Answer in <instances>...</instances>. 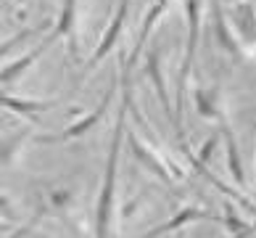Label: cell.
<instances>
[{"label": "cell", "instance_id": "obj_24", "mask_svg": "<svg viewBox=\"0 0 256 238\" xmlns=\"http://www.w3.org/2000/svg\"><path fill=\"white\" fill-rule=\"evenodd\" d=\"M174 238H188V235H185L182 230H177V235H174Z\"/></svg>", "mask_w": 256, "mask_h": 238}, {"label": "cell", "instance_id": "obj_6", "mask_svg": "<svg viewBox=\"0 0 256 238\" xmlns=\"http://www.w3.org/2000/svg\"><path fill=\"white\" fill-rule=\"evenodd\" d=\"M232 19V30L240 37L243 48L248 51V56L256 53V6L254 0H235L230 8Z\"/></svg>", "mask_w": 256, "mask_h": 238}, {"label": "cell", "instance_id": "obj_13", "mask_svg": "<svg viewBox=\"0 0 256 238\" xmlns=\"http://www.w3.org/2000/svg\"><path fill=\"white\" fill-rule=\"evenodd\" d=\"M193 101L196 109L204 119H216L222 122V93L216 85H208V88H193Z\"/></svg>", "mask_w": 256, "mask_h": 238}, {"label": "cell", "instance_id": "obj_7", "mask_svg": "<svg viewBox=\"0 0 256 238\" xmlns=\"http://www.w3.org/2000/svg\"><path fill=\"white\" fill-rule=\"evenodd\" d=\"M127 16H130V0H119L116 11H114V19L108 22L106 32H103L100 43H98V48H96V53H92V56H90V61H88V72H90V69H96V66L108 56V51H114V48H116L122 32H124Z\"/></svg>", "mask_w": 256, "mask_h": 238}, {"label": "cell", "instance_id": "obj_12", "mask_svg": "<svg viewBox=\"0 0 256 238\" xmlns=\"http://www.w3.org/2000/svg\"><path fill=\"white\" fill-rule=\"evenodd\" d=\"M166 6H169V0H150V6H148V11H146V19H143V27H140V32H138V40H135V48H132V53H130V66L135 64L140 56H143V48L148 43V35L154 32V27L161 16H164L166 11Z\"/></svg>", "mask_w": 256, "mask_h": 238}, {"label": "cell", "instance_id": "obj_17", "mask_svg": "<svg viewBox=\"0 0 256 238\" xmlns=\"http://www.w3.org/2000/svg\"><path fill=\"white\" fill-rule=\"evenodd\" d=\"M216 146H220V135H208L206 143H204V148H201V154H196L198 161L208 164V161H212V156H214V148H216Z\"/></svg>", "mask_w": 256, "mask_h": 238}, {"label": "cell", "instance_id": "obj_11", "mask_svg": "<svg viewBox=\"0 0 256 238\" xmlns=\"http://www.w3.org/2000/svg\"><path fill=\"white\" fill-rule=\"evenodd\" d=\"M56 106V101H32V98H16V95H6V93H0V109H8V111H14L16 117H24V119H30L32 125L37 127V122H34V114H42V111H50Z\"/></svg>", "mask_w": 256, "mask_h": 238}, {"label": "cell", "instance_id": "obj_22", "mask_svg": "<svg viewBox=\"0 0 256 238\" xmlns=\"http://www.w3.org/2000/svg\"><path fill=\"white\" fill-rule=\"evenodd\" d=\"M11 230H14V227H11V222L0 217V235H6V233H11Z\"/></svg>", "mask_w": 256, "mask_h": 238}, {"label": "cell", "instance_id": "obj_25", "mask_svg": "<svg viewBox=\"0 0 256 238\" xmlns=\"http://www.w3.org/2000/svg\"><path fill=\"white\" fill-rule=\"evenodd\" d=\"M254 143H256V132H254Z\"/></svg>", "mask_w": 256, "mask_h": 238}, {"label": "cell", "instance_id": "obj_3", "mask_svg": "<svg viewBox=\"0 0 256 238\" xmlns=\"http://www.w3.org/2000/svg\"><path fill=\"white\" fill-rule=\"evenodd\" d=\"M77 14H80V0H64L61 14L53 24V32L48 35V40L56 43L58 37H66V45H69V59L74 64H82L80 56V40H77Z\"/></svg>", "mask_w": 256, "mask_h": 238}, {"label": "cell", "instance_id": "obj_19", "mask_svg": "<svg viewBox=\"0 0 256 238\" xmlns=\"http://www.w3.org/2000/svg\"><path fill=\"white\" fill-rule=\"evenodd\" d=\"M50 201H53V206H58V209H69V204H72V190H69V188L53 190V193H50Z\"/></svg>", "mask_w": 256, "mask_h": 238}, {"label": "cell", "instance_id": "obj_5", "mask_svg": "<svg viewBox=\"0 0 256 238\" xmlns=\"http://www.w3.org/2000/svg\"><path fill=\"white\" fill-rule=\"evenodd\" d=\"M212 19H214V40L220 43L222 51L227 56H232V59H251L248 51L240 43V37L235 35V30L227 22V11L222 8L220 0H212Z\"/></svg>", "mask_w": 256, "mask_h": 238}, {"label": "cell", "instance_id": "obj_20", "mask_svg": "<svg viewBox=\"0 0 256 238\" xmlns=\"http://www.w3.org/2000/svg\"><path fill=\"white\" fill-rule=\"evenodd\" d=\"M0 217L8 222H16V212H14V204H11V198H8L6 193H0Z\"/></svg>", "mask_w": 256, "mask_h": 238}, {"label": "cell", "instance_id": "obj_10", "mask_svg": "<svg viewBox=\"0 0 256 238\" xmlns=\"http://www.w3.org/2000/svg\"><path fill=\"white\" fill-rule=\"evenodd\" d=\"M143 72L150 77V82H154V88H156V95H158V101H161V109H164L166 114V119L174 125V109H172V101H169V93H166V80H164V66H161V56L158 51L154 48L148 56H146V66H143Z\"/></svg>", "mask_w": 256, "mask_h": 238}, {"label": "cell", "instance_id": "obj_1", "mask_svg": "<svg viewBox=\"0 0 256 238\" xmlns=\"http://www.w3.org/2000/svg\"><path fill=\"white\" fill-rule=\"evenodd\" d=\"M132 66L124 53H119V90H122V103L114 122L111 143H108V156L103 167V180L96 201V238H108L114 212H116V172H119V154H122V140H124V127H127V111L132 101V82H130Z\"/></svg>", "mask_w": 256, "mask_h": 238}, {"label": "cell", "instance_id": "obj_23", "mask_svg": "<svg viewBox=\"0 0 256 238\" xmlns=\"http://www.w3.org/2000/svg\"><path fill=\"white\" fill-rule=\"evenodd\" d=\"M26 3H30V0H16V6H22L24 11H18V19H24L26 16Z\"/></svg>", "mask_w": 256, "mask_h": 238}, {"label": "cell", "instance_id": "obj_16", "mask_svg": "<svg viewBox=\"0 0 256 238\" xmlns=\"http://www.w3.org/2000/svg\"><path fill=\"white\" fill-rule=\"evenodd\" d=\"M42 30H45V24H37V27H26V30H18L16 35H11V37H8V40H3V43H0V61H3L6 56L14 51V48H18L22 43H26V40H30V37H34L37 32H42Z\"/></svg>", "mask_w": 256, "mask_h": 238}, {"label": "cell", "instance_id": "obj_8", "mask_svg": "<svg viewBox=\"0 0 256 238\" xmlns=\"http://www.w3.org/2000/svg\"><path fill=\"white\" fill-rule=\"evenodd\" d=\"M198 220L224 222V214H214V212H206V209H198V206H185V209H180L177 214L169 217L166 222H161V225L154 227V230H148L143 238H161V235H166V233H177V230H182L185 225L198 222Z\"/></svg>", "mask_w": 256, "mask_h": 238}, {"label": "cell", "instance_id": "obj_4", "mask_svg": "<svg viewBox=\"0 0 256 238\" xmlns=\"http://www.w3.org/2000/svg\"><path fill=\"white\" fill-rule=\"evenodd\" d=\"M116 90H119V85H111V88L103 93V98H100V103L96 109H92L90 114H82V117L77 119V122H72L69 127H66L61 135H45V138H37V140H42V143H64V140H77V138H82V135H88V132L98 125V122L103 119V114H106V109H108V103L114 101V95H116Z\"/></svg>", "mask_w": 256, "mask_h": 238}, {"label": "cell", "instance_id": "obj_18", "mask_svg": "<svg viewBox=\"0 0 256 238\" xmlns=\"http://www.w3.org/2000/svg\"><path fill=\"white\" fill-rule=\"evenodd\" d=\"M34 225H37V217H34L32 222L22 225V227H14L11 233H6V235H0V238H37L34 235Z\"/></svg>", "mask_w": 256, "mask_h": 238}, {"label": "cell", "instance_id": "obj_2", "mask_svg": "<svg viewBox=\"0 0 256 238\" xmlns=\"http://www.w3.org/2000/svg\"><path fill=\"white\" fill-rule=\"evenodd\" d=\"M201 14H204V3L201 0H185V19H188V35H185V56H182V66H180V77H177V101H174V132H177V143L185 146V130H182V117H185V88L190 80V69L196 64V53H198V40H201Z\"/></svg>", "mask_w": 256, "mask_h": 238}, {"label": "cell", "instance_id": "obj_14", "mask_svg": "<svg viewBox=\"0 0 256 238\" xmlns=\"http://www.w3.org/2000/svg\"><path fill=\"white\" fill-rule=\"evenodd\" d=\"M222 138H224V154H227V172L232 175V180L240 185V190L248 188V180H246V172H243V164H240V154H238V143H235V135L230 125L222 119Z\"/></svg>", "mask_w": 256, "mask_h": 238}, {"label": "cell", "instance_id": "obj_9", "mask_svg": "<svg viewBox=\"0 0 256 238\" xmlns=\"http://www.w3.org/2000/svg\"><path fill=\"white\" fill-rule=\"evenodd\" d=\"M50 45H53V43L48 40V37H42V40L37 43V45L32 48V51H26L24 56H18L16 61L6 64L3 69H0V88H11V85H16V82L22 80L26 72L32 69V66H34V61L40 59V56H42L45 51H48Z\"/></svg>", "mask_w": 256, "mask_h": 238}, {"label": "cell", "instance_id": "obj_21", "mask_svg": "<svg viewBox=\"0 0 256 238\" xmlns=\"http://www.w3.org/2000/svg\"><path fill=\"white\" fill-rule=\"evenodd\" d=\"M251 235H256V220H254L251 225H246V227H243L240 233H235L232 238H251Z\"/></svg>", "mask_w": 256, "mask_h": 238}, {"label": "cell", "instance_id": "obj_15", "mask_svg": "<svg viewBox=\"0 0 256 238\" xmlns=\"http://www.w3.org/2000/svg\"><path fill=\"white\" fill-rule=\"evenodd\" d=\"M26 140H30V132H18V135L8 138V140H0V167H14V164H18Z\"/></svg>", "mask_w": 256, "mask_h": 238}]
</instances>
